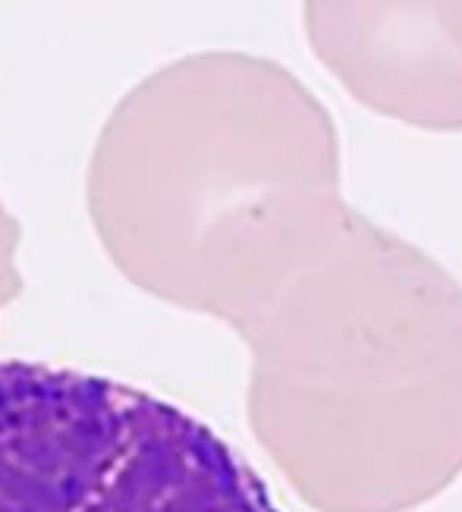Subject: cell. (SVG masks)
<instances>
[{"instance_id":"1","label":"cell","mask_w":462,"mask_h":512,"mask_svg":"<svg viewBox=\"0 0 462 512\" xmlns=\"http://www.w3.org/2000/svg\"><path fill=\"white\" fill-rule=\"evenodd\" d=\"M0 512H280L202 418L114 377L0 359Z\"/></svg>"}]
</instances>
